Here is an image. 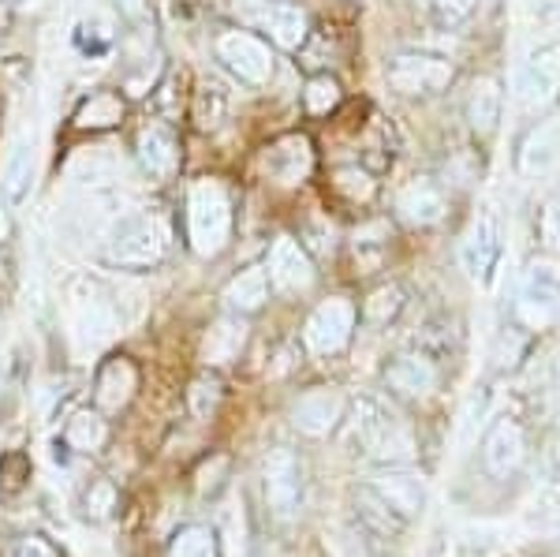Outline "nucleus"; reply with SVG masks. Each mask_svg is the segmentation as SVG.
Masks as SVG:
<instances>
[{
	"label": "nucleus",
	"instance_id": "1",
	"mask_svg": "<svg viewBox=\"0 0 560 557\" xmlns=\"http://www.w3.org/2000/svg\"><path fill=\"white\" fill-rule=\"evenodd\" d=\"M187 240L191 251L202 258H213L232 240V199L221 179H195L187 192Z\"/></svg>",
	"mask_w": 560,
	"mask_h": 557
},
{
	"label": "nucleus",
	"instance_id": "2",
	"mask_svg": "<svg viewBox=\"0 0 560 557\" xmlns=\"http://www.w3.org/2000/svg\"><path fill=\"white\" fill-rule=\"evenodd\" d=\"M168 251V229L153 213H135L120 221L105 240V263L120 269H147L158 266Z\"/></svg>",
	"mask_w": 560,
	"mask_h": 557
},
{
	"label": "nucleus",
	"instance_id": "3",
	"mask_svg": "<svg viewBox=\"0 0 560 557\" xmlns=\"http://www.w3.org/2000/svg\"><path fill=\"white\" fill-rule=\"evenodd\" d=\"M261 494L266 506L277 520H295L306 498V479H303V461L288 445L269 449L266 464H261Z\"/></svg>",
	"mask_w": 560,
	"mask_h": 557
},
{
	"label": "nucleus",
	"instance_id": "4",
	"mask_svg": "<svg viewBox=\"0 0 560 557\" xmlns=\"http://www.w3.org/2000/svg\"><path fill=\"white\" fill-rule=\"evenodd\" d=\"M236 12L243 15V23L266 31L269 42L288 53L303 49L306 34H311V20H306V12L300 4H292V0H240Z\"/></svg>",
	"mask_w": 560,
	"mask_h": 557
},
{
	"label": "nucleus",
	"instance_id": "5",
	"mask_svg": "<svg viewBox=\"0 0 560 557\" xmlns=\"http://www.w3.org/2000/svg\"><path fill=\"white\" fill-rule=\"evenodd\" d=\"M355 434L366 445V453L382 456V461H404L411 453V434L374 397H363L355 404Z\"/></svg>",
	"mask_w": 560,
	"mask_h": 557
},
{
	"label": "nucleus",
	"instance_id": "6",
	"mask_svg": "<svg viewBox=\"0 0 560 557\" xmlns=\"http://www.w3.org/2000/svg\"><path fill=\"white\" fill-rule=\"evenodd\" d=\"M217 60L240 79V83L261 86L273 76V53L269 42H261L250 31H224L217 34Z\"/></svg>",
	"mask_w": 560,
	"mask_h": 557
},
{
	"label": "nucleus",
	"instance_id": "7",
	"mask_svg": "<svg viewBox=\"0 0 560 557\" xmlns=\"http://www.w3.org/2000/svg\"><path fill=\"white\" fill-rule=\"evenodd\" d=\"M456 79V68L445 57H433V53H400L388 65V83L396 94L419 97V94H441Z\"/></svg>",
	"mask_w": 560,
	"mask_h": 557
},
{
	"label": "nucleus",
	"instance_id": "8",
	"mask_svg": "<svg viewBox=\"0 0 560 557\" xmlns=\"http://www.w3.org/2000/svg\"><path fill=\"white\" fill-rule=\"evenodd\" d=\"M560 311V269L553 263H530L520 285L516 314L527 329H541Z\"/></svg>",
	"mask_w": 560,
	"mask_h": 557
},
{
	"label": "nucleus",
	"instance_id": "9",
	"mask_svg": "<svg viewBox=\"0 0 560 557\" xmlns=\"http://www.w3.org/2000/svg\"><path fill=\"white\" fill-rule=\"evenodd\" d=\"M351 329H355V307L345 300V295H332L314 307V314L303 326V340L311 352L318 356H337L348 348Z\"/></svg>",
	"mask_w": 560,
	"mask_h": 557
},
{
	"label": "nucleus",
	"instance_id": "10",
	"mask_svg": "<svg viewBox=\"0 0 560 557\" xmlns=\"http://www.w3.org/2000/svg\"><path fill=\"white\" fill-rule=\"evenodd\" d=\"M520 97L527 109H549L560 97V45H541L520 71Z\"/></svg>",
	"mask_w": 560,
	"mask_h": 557
},
{
	"label": "nucleus",
	"instance_id": "11",
	"mask_svg": "<svg viewBox=\"0 0 560 557\" xmlns=\"http://www.w3.org/2000/svg\"><path fill=\"white\" fill-rule=\"evenodd\" d=\"M135 158L150 179H173L179 169V139L168 124L150 120L135 139Z\"/></svg>",
	"mask_w": 560,
	"mask_h": 557
},
{
	"label": "nucleus",
	"instance_id": "12",
	"mask_svg": "<svg viewBox=\"0 0 560 557\" xmlns=\"http://www.w3.org/2000/svg\"><path fill=\"white\" fill-rule=\"evenodd\" d=\"M266 274H269V285H273L277 292H306L314 285L311 255H306L303 244H295L292 236H277L273 240Z\"/></svg>",
	"mask_w": 560,
	"mask_h": 557
},
{
	"label": "nucleus",
	"instance_id": "13",
	"mask_svg": "<svg viewBox=\"0 0 560 557\" xmlns=\"http://www.w3.org/2000/svg\"><path fill=\"white\" fill-rule=\"evenodd\" d=\"M523 453H527V442H523V430L516 419H509V416L493 419L482 438V461H486V468H490V475H497V479L512 475L523 464Z\"/></svg>",
	"mask_w": 560,
	"mask_h": 557
},
{
	"label": "nucleus",
	"instance_id": "14",
	"mask_svg": "<svg viewBox=\"0 0 560 557\" xmlns=\"http://www.w3.org/2000/svg\"><path fill=\"white\" fill-rule=\"evenodd\" d=\"M314 169V150L306 135H284L273 147L266 150V173L269 179H277L280 187H295L311 176Z\"/></svg>",
	"mask_w": 560,
	"mask_h": 557
},
{
	"label": "nucleus",
	"instance_id": "15",
	"mask_svg": "<svg viewBox=\"0 0 560 557\" xmlns=\"http://www.w3.org/2000/svg\"><path fill=\"white\" fill-rule=\"evenodd\" d=\"M370 490H374L400 520L415 517L422 509V501H427V483H422V475L404 472V468H388L382 475H374Z\"/></svg>",
	"mask_w": 560,
	"mask_h": 557
},
{
	"label": "nucleus",
	"instance_id": "16",
	"mask_svg": "<svg viewBox=\"0 0 560 557\" xmlns=\"http://www.w3.org/2000/svg\"><path fill=\"white\" fill-rule=\"evenodd\" d=\"M340 419H345V397H340L337 390H311V393H303L292 408L295 430H303V434H311V438L329 434Z\"/></svg>",
	"mask_w": 560,
	"mask_h": 557
},
{
	"label": "nucleus",
	"instance_id": "17",
	"mask_svg": "<svg viewBox=\"0 0 560 557\" xmlns=\"http://www.w3.org/2000/svg\"><path fill=\"white\" fill-rule=\"evenodd\" d=\"M385 385L400 397H430L438 385V367L422 352H404L385 367Z\"/></svg>",
	"mask_w": 560,
	"mask_h": 557
},
{
	"label": "nucleus",
	"instance_id": "18",
	"mask_svg": "<svg viewBox=\"0 0 560 557\" xmlns=\"http://www.w3.org/2000/svg\"><path fill=\"white\" fill-rule=\"evenodd\" d=\"M139 390V371H135L131 359L116 356L97 371V382H94V404L97 411H120L128 408V401L135 397Z\"/></svg>",
	"mask_w": 560,
	"mask_h": 557
},
{
	"label": "nucleus",
	"instance_id": "19",
	"mask_svg": "<svg viewBox=\"0 0 560 557\" xmlns=\"http://www.w3.org/2000/svg\"><path fill=\"white\" fill-rule=\"evenodd\" d=\"M396 206H400V218L404 221L427 229V224H438L441 218H445L448 199H445V192H441L438 179L419 176V179H411V184L404 187L400 199H396Z\"/></svg>",
	"mask_w": 560,
	"mask_h": 557
},
{
	"label": "nucleus",
	"instance_id": "20",
	"mask_svg": "<svg viewBox=\"0 0 560 557\" xmlns=\"http://www.w3.org/2000/svg\"><path fill=\"white\" fill-rule=\"evenodd\" d=\"M459 255H464V266L475 281H482V277L490 274L497 255H501V229H497L493 213H478V218L471 221V232H467Z\"/></svg>",
	"mask_w": 560,
	"mask_h": 557
},
{
	"label": "nucleus",
	"instance_id": "21",
	"mask_svg": "<svg viewBox=\"0 0 560 557\" xmlns=\"http://www.w3.org/2000/svg\"><path fill=\"white\" fill-rule=\"evenodd\" d=\"M557 161H560V124L546 120L538 128H530V135L520 147V173L546 176L549 169H557Z\"/></svg>",
	"mask_w": 560,
	"mask_h": 557
},
{
	"label": "nucleus",
	"instance_id": "22",
	"mask_svg": "<svg viewBox=\"0 0 560 557\" xmlns=\"http://www.w3.org/2000/svg\"><path fill=\"white\" fill-rule=\"evenodd\" d=\"M501 109H504L501 83L493 76H482L471 86V97H467V120H471L475 135H493L497 124H501Z\"/></svg>",
	"mask_w": 560,
	"mask_h": 557
},
{
	"label": "nucleus",
	"instance_id": "23",
	"mask_svg": "<svg viewBox=\"0 0 560 557\" xmlns=\"http://www.w3.org/2000/svg\"><path fill=\"white\" fill-rule=\"evenodd\" d=\"M269 300V274L266 266H247L224 289V303L236 314H255L258 307H266Z\"/></svg>",
	"mask_w": 560,
	"mask_h": 557
},
{
	"label": "nucleus",
	"instance_id": "24",
	"mask_svg": "<svg viewBox=\"0 0 560 557\" xmlns=\"http://www.w3.org/2000/svg\"><path fill=\"white\" fill-rule=\"evenodd\" d=\"M243 345H247V326L240 318H217L213 329L202 340V359L213 367L232 363L243 352Z\"/></svg>",
	"mask_w": 560,
	"mask_h": 557
},
{
	"label": "nucleus",
	"instance_id": "25",
	"mask_svg": "<svg viewBox=\"0 0 560 557\" xmlns=\"http://www.w3.org/2000/svg\"><path fill=\"white\" fill-rule=\"evenodd\" d=\"M124 120V97L113 94V90H94L75 113V124L86 131H105V128H116Z\"/></svg>",
	"mask_w": 560,
	"mask_h": 557
},
{
	"label": "nucleus",
	"instance_id": "26",
	"mask_svg": "<svg viewBox=\"0 0 560 557\" xmlns=\"http://www.w3.org/2000/svg\"><path fill=\"white\" fill-rule=\"evenodd\" d=\"M105 442H108V423H105L102 411L83 408L68 419V427H65V445L68 449H75V453H97Z\"/></svg>",
	"mask_w": 560,
	"mask_h": 557
},
{
	"label": "nucleus",
	"instance_id": "27",
	"mask_svg": "<svg viewBox=\"0 0 560 557\" xmlns=\"http://www.w3.org/2000/svg\"><path fill=\"white\" fill-rule=\"evenodd\" d=\"M0 187H4V199L12 206H20L26 195H31V187H34V150L26 147V142H15V150L8 154Z\"/></svg>",
	"mask_w": 560,
	"mask_h": 557
},
{
	"label": "nucleus",
	"instance_id": "28",
	"mask_svg": "<svg viewBox=\"0 0 560 557\" xmlns=\"http://www.w3.org/2000/svg\"><path fill=\"white\" fill-rule=\"evenodd\" d=\"M217 532L206 524H187L179 527L168 543V557H217Z\"/></svg>",
	"mask_w": 560,
	"mask_h": 557
},
{
	"label": "nucleus",
	"instance_id": "29",
	"mask_svg": "<svg viewBox=\"0 0 560 557\" xmlns=\"http://www.w3.org/2000/svg\"><path fill=\"white\" fill-rule=\"evenodd\" d=\"M229 116V94L217 83H202L195 94V120L202 131H217Z\"/></svg>",
	"mask_w": 560,
	"mask_h": 557
},
{
	"label": "nucleus",
	"instance_id": "30",
	"mask_svg": "<svg viewBox=\"0 0 560 557\" xmlns=\"http://www.w3.org/2000/svg\"><path fill=\"white\" fill-rule=\"evenodd\" d=\"M303 105H306V113H314V116H325V113L337 109V105H340L337 79H332V76H311V79H306Z\"/></svg>",
	"mask_w": 560,
	"mask_h": 557
},
{
	"label": "nucleus",
	"instance_id": "31",
	"mask_svg": "<svg viewBox=\"0 0 560 557\" xmlns=\"http://www.w3.org/2000/svg\"><path fill=\"white\" fill-rule=\"evenodd\" d=\"M404 307V292L396 289V285H382L377 292H370V300L363 303V314L374 326H385V322H393L396 314Z\"/></svg>",
	"mask_w": 560,
	"mask_h": 557
},
{
	"label": "nucleus",
	"instance_id": "32",
	"mask_svg": "<svg viewBox=\"0 0 560 557\" xmlns=\"http://www.w3.org/2000/svg\"><path fill=\"white\" fill-rule=\"evenodd\" d=\"M332 184H337V192L345 195L348 202H370V199H374V179H370L366 169H359V165L340 169Z\"/></svg>",
	"mask_w": 560,
	"mask_h": 557
},
{
	"label": "nucleus",
	"instance_id": "33",
	"mask_svg": "<svg viewBox=\"0 0 560 557\" xmlns=\"http://www.w3.org/2000/svg\"><path fill=\"white\" fill-rule=\"evenodd\" d=\"M187 404H191V411L198 419H210L217 411V404H221V382L210 379V374H202V379H195L191 393H187Z\"/></svg>",
	"mask_w": 560,
	"mask_h": 557
},
{
	"label": "nucleus",
	"instance_id": "34",
	"mask_svg": "<svg viewBox=\"0 0 560 557\" xmlns=\"http://www.w3.org/2000/svg\"><path fill=\"white\" fill-rule=\"evenodd\" d=\"M478 0H433V15H438L441 26H459L475 15Z\"/></svg>",
	"mask_w": 560,
	"mask_h": 557
},
{
	"label": "nucleus",
	"instance_id": "35",
	"mask_svg": "<svg viewBox=\"0 0 560 557\" xmlns=\"http://www.w3.org/2000/svg\"><path fill=\"white\" fill-rule=\"evenodd\" d=\"M116 12L128 20L139 34H150L153 31V20H150V0H113Z\"/></svg>",
	"mask_w": 560,
	"mask_h": 557
},
{
	"label": "nucleus",
	"instance_id": "36",
	"mask_svg": "<svg viewBox=\"0 0 560 557\" xmlns=\"http://www.w3.org/2000/svg\"><path fill=\"white\" fill-rule=\"evenodd\" d=\"M113 509H116V490L108 487V483H94V487L86 490V513L108 517Z\"/></svg>",
	"mask_w": 560,
	"mask_h": 557
},
{
	"label": "nucleus",
	"instance_id": "37",
	"mask_svg": "<svg viewBox=\"0 0 560 557\" xmlns=\"http://www.w3.org/2000/svg\"><path fill=\"white\" fill-rule=\"evenodd\" d=\"M541 244L549 251H560V199L541 210Z\"/></svg>",
	"mask_w": 560,
	"mask_h": 557
},
{
	"label": "nucleus",
	"instance_id": "38",
	"mask_svg": "<svg viewBox=\"0 0 560 557\" xmlns=\"http://www.w3.org/2000/svg\"><path fill=\"white\" fill-rule=\"evenodd\" d=\"M8 232H12V202L0 195V244L8 240Z\"/></svg>",
	"mask_w": 560,
	"mask_h": 557
},
{
	"label": "nucleus",
	"instance_id": "39",
	"mask_svg": "<svg viewBox=\"0 0 560 557\" xmlns=\"http://www.w3.org/2000/svg\"><path fill=\"white\" fill-rule=\"evenodd\" d=\"M23 557H52V554H49V546L31 543V546H26V550H23Z\"/></svg>",
	"mask_w": 560,
	"mask_h": 557
},
{
	"label": "nucleus",
	"instance_id": "40",
	"mask_svg": "<svg viewBox=\"0 0 560 557\" xmlns=\"http://www.w3.org/2000/svg\"><path fill=\"white\" fill-rule=\"evenodd\" d=\"M553 461H557V468H560V445H553Z\"/></svg>",
	"mask_w": 560,
	"mask_h": 557
},
{
	"label": "nucleus",
	"instance_id": "41",
	"mask_svg": "<svg viewBox=\"0 0 560 557\" xmlns=\"http://www.w3.org/2000/svg\"><path fill=\"white\" fill-rule=\"evenodd\" d=\"M557 397H560V374H557Z\"/></svg>",
	"mask_w": 560,
	"mask_h": 557
}]
</instances>
